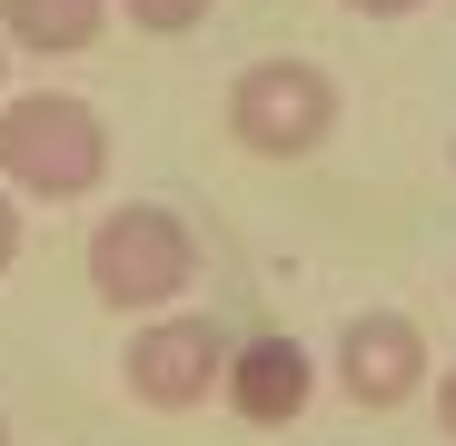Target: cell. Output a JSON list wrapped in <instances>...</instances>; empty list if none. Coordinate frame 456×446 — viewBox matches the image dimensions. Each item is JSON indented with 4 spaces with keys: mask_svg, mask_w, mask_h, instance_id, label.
I'll return each instance as SVG.
<instances>
[{
    "mask_svg": "<svg viewBox=\"0 0 456 446\" xmlns=\"http://www.w3.org/2000/svg\"><path fill=\"white\" fill-rule=\"evenodd\" d=\"M427 397H436V426L456 436V357H446V377H427Z\"/></svg>",
    "mask_w": 456,
    "mask_h": 446,
    "instance_id": "30bf717a",
    "label": "cell"
},
{
    "mask_svg": "<svg viewBox=\"0 0 456 446\" xmlns=\"http://www.w3.org/2000/svg\"><path fill=\"white\" fill-rule=\"evenodd\" d=\"M218 397H228V417H239V426H297V417H308V397H318V357L297 347L288 328H258V337L228 347Z\"/></svg>",
    "mask_w": 456,
    "mask_h": 446,
    "instance_id": "8992f818",
    "label": "cell"
},
{
    "mask_svg": "<svg viewBox=\"0 0 456 446\" xmlns=\"http://www.w3.org/2000/svg\"><path fill=\"white\" fill-rule=\"evenodd\" d=\"M129 11V30H149V40H189L199 20H208V0H119Z\"/></svg>",
    "mask_w": 456,
    "mask_h": 446,
    "instance_id": "ba28073f",
    "label": "cell"
},
{
    "mask_svg": "<svg viewBox=\"0 0 456 446\" xmlns=\"http://www.w3.org/2000/svg\"><path fill=\"white\" fill-rule=\"evenodd\" d=\"M228 139L248 149V159H318L328 129H338V80L318 60H248L239 80H228Z\"/></svg>",
    "mask_w": 456,
    "mask_h": 446,
    "instance_id": "3957f363",
    "label": "cell"
},
{
    "mask_svg": "<svg viewBox=\"0 0 456 446\" xmlns=\"http://www.w3.org/2000/svg\"><path fill=\"white\" fill-rule=\"evenodd\" d=\"M427 377H436V357H427V328L407 318V308H357V318H338V347H328V387L347 397V407H407V397H427Z\"/></svg>",
    "mask_w": 456,
    "mask_h": 446,
    "instance_id": "5b68a950",
    "label": "cell"
},
{
    "mask_svg": "<svg viewBox=\"0 0 456 446\" xmlns=\"http://www.w3.org/2000/svg\"><path fill=\"white\" fill-rule=\"evenodd\" d=\"M80 268H90L100 308L159 318V308H189V288H199V229H189L169 199H119V208H100Z\"/></svg>",
    "mask_w": 456,
    "mask_h": 446,
    "instance_id": "6da1fadb",
    "label": "cell"
},
{
    "mask_svg": "<svg viewBox=\"0 0 456 446\" xmlns=\"http://www.w3.org/2000/svg\"><path fill=\"white\" fill-rule=\"evenodd\" d=\"M20 268V189H0V278Z\"/></svg>",
    "mask_w": 456,
    "mask_h": 446,
    "instance_id": "9c48e42d",
    "label": "cell"
},
{
    "mask_svg": "<svg viewBox=\"0 0 456 446\" xmlns=\"http://www.w3.org/2000/svg\"><path fill=\"white\" fill-rule=\"evenodd\" d=\"M228 347H239V337H228L208 308H159V318H139V337H129V357H119V387H129L139 407H159V417H189V407L218 397Z\"/></svg>",
    "mask_w": 456,
    "mask_h": 446,
    "instance_id": "277c9868",
    "label": "cell"
},
{
    "mask_svg": "<svg viewBox=\"0 0 456 446\" xmlns=\"http://www.w3.org/2000/svg\"><path fill=\"white\" fill-rule=\"evenodd\" d=\"M0 446H11V417H0Z\"/></svg>",
    "mask_w": 456,
    "mask_h": 446,
    "instance_id": "4fadbf2b",
    "label": "cell"
},
{
    "mask_svg": "<svg viewBox=\"0 0 456 446\" xmlns=\"http://www.w3.org/2000/svg\"><path fill=\"white\" fill-rule=\"evenodd\" d=\"M110 179V129L90 100L69 90H20L0 100V189H20L40 208H69Z\"/></svg>",
    "mask_w": 456,
    "mask_h": 446,
    "instance_id": "7a4b0ae2",
    "label": "cell"
},
{
    "mask_svg": "<svg viewBox=\"0 0 456 446\" xmlns=\"http://www.w3.org/2000/svg\"><path fill=\"white\" fill-rule=\"evenodd\" d=\"M110 11L119 0H0V40L30 60H80V50H100Z\"/></svg>",
    "mask_w": 456,
    "mask_h": 446,
    "instance_id": "52a82bcc",
    "label": "cell"
},
{
    "mask_svg": "<svg viewBox=\"0 0 456 446\" xmlns=\"http://www.w3.org/2000/svg\"><path fill=\"white\" fill-rule=\"evenodd\" d=\"M0 80H11V40H0ZM0 100H11V90H0Z\"/></svg>",
    "mask_w": 456,
    "mask_h": 446,
    "instance_id": "7c38bea8",
    "label": "cell"
},
{
    "mask_svg": "<svg viewBox=\"0 0 456 446\" xmlns=\"http://www.w3.org/2000/svg\"><path fill=\"white\" fill-rule=\"evenodd\" d=\"M347 11H357V20H417L427 0H347Z\"/></svg>",
    "mask_w": 456,
    "mask_h": 446,
    "instance_id": "8fae6325",
    "label": "cell"
}]
</instances>
